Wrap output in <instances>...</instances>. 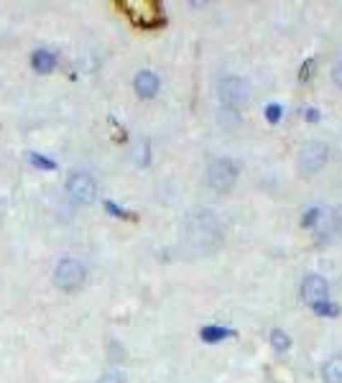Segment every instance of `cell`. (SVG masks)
<instances>
[{"mask_svg":"<svg viewBox=\"0 0 342 383\" xmlns=\"http://www.w3.org/2000/svg\"><path fill=\"white\" fill-rule=\"evenodd\" d=\"M225 337H230V330H225V327H204L202 330L204 343H220Z\"/></svg>","mask_w":342,"mask_h":383,"instance_id":"13","label":"cell"},{"mask_svg":"<svg viewBox=\"0 0 342 383\" xmlns=\"http://www.w3.org/2000/svg\"><path fill=\"white\" fill-rule=\"evenodd\" d=\"M266 118H269V123H278V121H281V107H278V105H269V107H266Z\"/></svg>","mask_w":342,"mask_h":383,"instance_id":"19","label":"cell"},{"mask_svg":"<svg viewBox=\"0 0 342 383\" xmlns=\"http://www.w3.org/2000/svg\"><path fill=\"white\" fill-rule=\"evenodd\" d=\"M31 163L33 166H39V169H54V166H57L54 161H49V159H44V156H39V154H31Z\"/></svg>","mask_w":342,"mask_h":383,"instance_id":"17","label":"cell"},{"mask_svg":"<svg viewBox=\"0 0 342 383\" xmlns=\"http://www.w3.org/2000/svg\"><path fill=\"white\" fill-rule=\"evenodd\" d=\"M322 381L342 383V355H332V358L322 366Z\"/></svg>","mask_w":342,"mask_h":383,"instance_id":"11","label":"cell"},{"mask_svg":"<svg viewBox=\"0 0 342 383\" xmlns=\"http://www.w3.org/2000/svg\"><path fill=\"white\" fill-rule=\"evenodd\" d=\"M66 195L77 204H92L98 197V181L87 172H72L66 177Z\"/></svg>","mask_w":342,"mask_h":383,"instance_id":"6","label":"cell"},{"mask_svg":"<svg viewBox=\"0 0 342 383\" xmlns=\"http://www.w3.org/2000/svg\"><path fill=\"white\" fill-rule=\"evenodd\" d=\"M271 348L276 353H289V348H291V337H289V332H284V330H271Z\"/></svg>","mask_w":342,"mask_h":383,"instance_id":"12","label":"cell"},{"mask_svg":"<svg viewBox=\"0 0 342 383\" xmlns=\"http://www.w3.org/2000/svg\"><path fill=\"white\" fill-rule=\"evenodd\" d=\"M312 310L317 312L319 317H325V319H334V317H337V314H340V307H337V304H332V302H330V299H327V302L314 304Z\"/></svg>","mask_w":342,"mask_h":383,"instance_id":"14","label":"cell"},{"mask_svg":"<svg viewBox=\"0 0 342 383\" xmlns=\"http://www.w3.org/2000/svg\"><path fill=\"white\" fill-rule=\"evenodd\" d=\"M327 163H330V146L322 143V141H307V143L299 148L296 169H299V174H302L304 179L317 177Z\"/></svg>","mask_w":342,"mask_h":383,"instance_id":"3","label":"cell"},{"mask_svg":"<svg viewBox=\"0 0 342 383\" xmlns=\"http://www.w3.org/2000/svg\"><path fill=\"white\" fill-rule=\"evenodd\" d=\"M31 64L36 72L41 74H49L54 66H57V54L49 49H39V51H33V57H31Z\"/></svg>","mask_w":342,"mask_h":383,"instance_id":"9","label":"cell"},{"mask_svg":"<svg viewBox=\"0 0 342 383\" xmlns=\"http://www.w3.org/2000/svg\"><path fill=\"white\" fill-rule=\"evenodd\" d=\"M133 159H136V163H138V166H146V163H148V143H146V141H141L138 146H136V151H133Z\"/></svg>","mask_w":342,"mask_h":383,"instance_id":"15","label":"cell"},{"mask_svg":"<svg viewBox=\"0 0 342 383\" xmlns=\"http://www.w3.org/2000/svg\"><path fill=\"white\" fill-rule=\"evenodd\" d=\"M330 222V212L325 207H309L304 212V228H312V230H322Z\"/></svg>","mask_w":342,"mask_h":383,"instance_id":"10","label":"cell"},{"mask_svg":"<svg viewBox=\"0 0 342 383\" xmlns=\"http://www.w3.org/2000/svg\"><path fill=\"white\" fill-rule=\"evenodd\" d=\"M302 299L309 307H314L319 302H327L330 299V284H327V278L317 276V274H309L302 281Z\"/></svg>","mask_w":342,"mask_h":383,"instance_id":"7","label":"cell"},{"mask_svg":"<svg viewBox=\"0 0 342 383\" xmlns=\"http://www.w3.org/2000/svg\"><path fill=\"white\" fill-rule=\"evenodd\" d=\"M98 383H125V373L123 371H107Z\"/></svg>","mask_w":342,"mask_h":383,"instance_id":"16","label":"cell"},{"mask_svg":"<svg viewBox=\"0 0 342 383\" xmlns=\"http://www.w3.org/2000/svg\"><path fill=\"white\" fill-rule=\"evenodd\" d=\"M237 174H240L237 163L233 159L220 156V159H212L207 163V169H204V184L212 192H217V195H228L230 189L237 184Z\"/></svg>","mask_w":342,"mask_h":383,"instance_id":"2","label":"cell"},{"mask_svg":"<svg viewBox=\"0 0 342 383\" xmlns=\"http://www.w3.org/2000/svg\"><path fill=\"white\" fill-rule=\"evenodd\" d=\"M217 98L228 110H237L251 100V84L237 74H225L217 82Z\"/></svg>","mask_w":342,"mask_h":383,"instance_id":"4","label":"cell"},{"mask_svg":"<svg viewBox=\"0 0 342 383\" xmlns=\"http://www.w3.org/2000/svg\"><path fill=\"white\" fill-rule=\"evenodd\" d=\"M332 82L342 90V59H337L332 64Z\"/></svg>","mask_w":342,"mask_h":383,"instance_id":"18","label":"cell"},{"mask_svg":"<svg viewBox=\"0 0 342 383\" xmlns=\"http://www.w3.org/2000/svg\"><path fill=\"white\" fill-rule=\"evenodd\" d=\"M84 281H87V269L77 258H62L57 263V269H54V286L57 289L74 294L84 286Z\"/></svg>","mask_w":342,"mask_h":383,"instance_id":"5","label":"cell"},{"mask_svg":"<svg viewBox=\"0 0 342 383\" xmlns=\"http://www.w3.org/2000/svg\"><path fill=\"white\" fill-rule=\"evenodd\" d=\"M222 238H225V230L215 210L197 207L181 222V248L195 258H207L212 253H217Z\"/></svg>","mask_w":342,"mask_h":383,"instance_id":"1","label":"cell"},{"mask_svg":"<svg viewBox=\"0 0 342 383\" xmlns=\"http://www.w3.org/2000/svg\"><path fill=\"white\" fill-rule=\"evenodd\" d=\"M133 90L136 95L143 100H154L161 90V80H159V74L151 72V69H141L136 77H133Z\"/></svg>","mask_w":342,"mask_h":383,"instance_id":"8","label":"cell"}]
</instances>
